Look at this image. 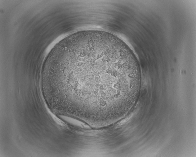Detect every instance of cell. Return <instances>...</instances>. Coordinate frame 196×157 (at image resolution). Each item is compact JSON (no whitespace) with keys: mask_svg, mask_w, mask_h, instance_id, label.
I'll list each match as a JSON object with an SVG mask.
<instances>
[{"mask_svg":"<svg viewBox=\"0 0 196 157\" xmlns=\"http://www.w3.org/2000/svg\"><path fill=\"white\" fill-rule=\"evenodd\" d=\"M127 54L107 40H89L66 49L50 76L53 87L72 105L79 109L106 110L113 89L123 76L132 73Z\"/></svg>","mask_w":196,"mask_h":157,"instance_id":"6da1fadb","label":"cell"}]
</instances>
